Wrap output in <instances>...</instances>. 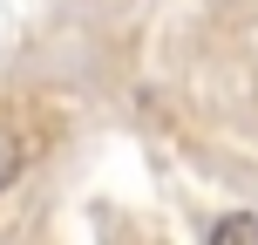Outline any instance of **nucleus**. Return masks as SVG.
<instances>
[{
  "label": "nucleus",
  "mask_w": 258,
  "mask_h": 245,
  "mask_svg": "<svg viewBox=\"0 0 258 245\" xmlns=\"http://www.w3.org/2000/svg\"><path fill=\"white\" fill-rule=\"evenodd\" d=\"M21 170H27V143H21V129L0 123V198L21 184Z\"/></svg>",
  "instance_id": "1"
},
{
  "label": "nucleus",
  "mask_w": 258,
  "mask_h": 245,
  "mask_svg": "<svg viewBox=\"0 0 258 245\" xmlns=\"http://www.w3.org/2000/svg\"><path fill=\"white\" fill-rule=\"evenodd\" d=\"M211 245H258V211H224L211 225Z\"/></svg>",
  "instance_id": "2"
}]
</instances>
